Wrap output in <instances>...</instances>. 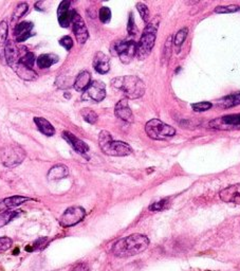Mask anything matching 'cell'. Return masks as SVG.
I'll return each instance as SVG.
<instances>
[{
	"label": "cell",
	"instance_id": "d4e9b609",
	"mask_svg": "<svg viewBox=\"0 0 240 271\" xmlns=\"http://www.w3.org/2000/svg\"><path fill=\"white\" fill-rule=\"evenodd\" d=\"M60 61V58L57 55L50 53V54H42L38 56L37 59V65L40 68V69H47V68H50L54 64Z\"/></svg>",
	"mask_w": 240,
	"mask_h": 271
},
{
	"label": "cell",
	"instance_id": "cb8c5ba5",
	"mask_svg": "<svg viewBox=\"0 0 240 271\" xmlns=\"http://www.w3.org/2000/svg\"><path fill=\"white\" fill-rule=\"evenodd\" d=\"M8 33H9L8 22L6 20H3L0 22V60L3 62L5 60V51L8 42Z\"/></svg>",
	"mask_w": 240,
	"mask_h": 271
},
{
	"label": "cell",
	"instance_id": "4316f807",
	"mask_svg": "<svg viewBox=\"0 0 240 271\" xmlns=\"http://www.w3.org/2000/svg\"><path fill=\"white\" fill-rule=\"evenodd\" d=\"M20 213L21 211L18 210H6L3 213H0V228L5 227L14 218H17L20 215Z\"/></svg>",
	"mask_w": 240,
	"mask_h": 271
},
{
	"label": "cell",
	"instance_id": "b9f144b4",
	"mask_svg": "<svg viewBox=\"0 0 240 271\" xmlns=\"http://www.w3.org/2000/svg\"><path fill=\"white\" fill-rule=\"evenodd\" d=\"M70 271H90V270H89V267L86 264L81 263V264L75 265Z\"/></svg>",
	"mask_w": 240,
	"mask_h": 271
},
{
	"label": "cell",
	"instance_id": "e0dca14e",
	"mask_svg": "<svg viewBox=\"0 0 240 271\" xmlns=\"http://www.w3.org/2000/svg\"><path fill=\"white\" fill-rule=\"evenodd\" d=\"M20 50L21 49L16 46V43L13 40H8L5 51V59L10 67L19 62L21 56Z\"/></svg>",
	"mask_w": 240,
	"mask_h": 271
},
{
	"label": "cell",
	"instance_id": "8992f818",
	"mask_svg": "<svg viewBox=\"0 0 240 271\" xmlns=\"http://www.w3.org/2000/svg\"><path fill=\"white\" fill-rule=\"evenodd\" d=\"M26 158V152L17 144L8 145L3 151L2 161L6 167L13 168L22 163Z\"/></svg>",
	"mask_w": 240,
	"mask_h": 271
},
{
	"label": "cell",
	"instance_id": "60d3db41",
	"mask_svg": "<svg viewBox=\"0 0 240 271\" xmlns=\"http://www.w3.org/2000/svg\"><path fill=\"white\" fill-rule=\"evenodd\" d=\"M171 36L168 37L166 43H165V47H164V54H165V59L168 60L169 59V55H170V51H171Z\"/></svg>",
	"mask_w": 240,
	"mask_h": 271
},
{
	"label": "cell",
	"instance_id": "4fadbf2b",
	"mask_svg": "<svg viewBox=\"0 0 240 271\" xmlns=\"http://www.w3.org/2000/svg\"><path fill=\"white\" fill-rule=\"evenodd\" d=\"M70 2L64 0L57 9V19H59V24L62 28H68L71 25L72 11L70 10Z\"/></svg>",
	"mask_w": 240,
	"mask_h": 271
},
{
	"label": "cell",
	"instance_id": "8d00e7d4",
	"mask_svg": "<svg viewBox=\"0 0 240 271\" xmlns=\"http://www.w3.org/2000/svg\"><path fill=\"white\" fill-rule=\"evenodd\" d=\"M127 31H128L129 35H132V36H135L136 34H138V28H136V26H135V22H134V18H133V14L132 13L129 14Z\"/></svg>",
	"mask_w": 240,
	"mask_h": 271
},
{
	"label": "cell",
	"instance_id": "7a4b0ae2",
	"mask_svg": "<svg viewBox=\"0 0 240 271\" xmlns=\"http://www.w3.org/2000/svg\"><path fill=\"white\" fill-rule=\"evenodd\" d=\"M112 86L124 94L126 99L135 100L144 96L145 84L144 82L134 75H126L113 78L111 82Z\"/></svg>",
	"mask_w": 240,
	"mask_h": 271
},
{
	"label": "cell",
	"instance_id": "1f68e13d",
	"mask_svg": "<svg viewBox=\"0 0 240 271\" xmlns=\"http://www.w3.org/2000/svg\"><path fill=\"white\" fill-rule=\"evenodd\" d=\"M136 9H138L139 13H140V15H141V17H142L145 24H150L151 12H150V9L147 8V6L142 4V3H139V4H136Z\"/></svg>",
	"mask_w": 240,
	"mask_h": 271
},
{
	"label": "cell",
	"instance_id": "ffe728a7",
	"mask_svg": "<svg viewBox=\"0 0 240 271\" xmlns=\"http://www.w3.org/2000/svg\"><path fill=\"white\" fill-rule=\"evenodd\" d=\"M91 84V74L89 71L84 70L79 73L73 83V87L76 92H85Z\"/></svg>",
	"mask_w": 240,
	"mask_h": 271
},
{
	"label": "cell",
	"instance_id": "d590c367",
	"mask_svg": "<svg viewBox=\"0 0 240 271\" xmlns=\"http://www.w3.org/2000/svg\"><path fill=\"white\" fill-rule=\"evenodd\" d=\"M212 103L211 102H199V103H196V104H193L191 107L193 109L197 111V112H203V111H207L209 109L212 108Z\"/></svg>",
	"mask_w": 240,
	"mask_h": 271
},
{
	"label": "cell",
	"instance_id": "83f0119b",
	"mask_svg": "<svg viewBox=\"0 0 240 271\" xmlns=\"http://www.w3.org/2000/svg\"><path fill=\"white\" fill-rule=\"evenodd\" d=\"M187 34H188V29L187 28H183V29H181L180 31H178V33L176 34V36H175V39L173 41V44L174 46L177 48V52H179L180 48L182 44L184 43L186 37H187Z\"/></svg>",
	"mask_w": 240,
	"mask_h": 271
},
{
	"label": "cell",
	"instance_id": "ab89813d",
	"mask_svg": "<svg viewBox=\"0 0 240 271\" xmlns=\"http://www.w3.org/2000/svg\"><path fill=\"white\" fill-rule=\"evenodd\" d=\"M167 199H162L160 200L158 202H155L153 203V205L150 207V210L151 211H155V212H158V211H161L163 209H165L166 205H167Z\"/></svg>",
	"mask_w": 240,
	"mask_h": 271
},
{
	"label": "cell",
	"instance_id": "9c48e42d",
	"mask_svg": "<svg viewBox=\"0 0 240 271\" xmlns=\"http://www.w3.org/2000/svg\"><path fill=\"white\" fill-rule=\"evenodd\" d=\"M106 98V86L101 81L91 82L89 87L85 90L82 99L85 101H91L94 103H100Z\"/></svg>",
	"mask_w": 240,
	"mask_h": 271
},
{
	"label": "cell",
	"instance_id": "7c38bea8",
	"mask_svg": "<svg viewBox=\"0 0 240 271\" xmlns=\"http://www.w3.org/2000/svg\"><path fill=\"white\" fill-rule=\"evenodd\" d=\"M63 138L70 144L71 148L76 152L78 153L79 155H82L84 157H86L88 159V152H89V146L84 142L82 141L81 139H78L76 136H74L73 133H71L70 131H64L62 133Z\"/></svg>",
	"mask_w": 240,
	"mask_h": 271
},
{
	"label": "cell",
	"instance_id": "836d02e7",
	"mask_svg": "<svg viewBox=\"0 0 240 271\" xmlns=\"http://www.w3.org/2000/svg\"><path fill=\"white\" fill-rule=\"evenodd\" d=\"M48 239L47 237H41V239L37 240L33 243L31 248H27L28 251H36V250H42L43 248L48 245Z\"/></svg>",
	"mask_w": 240,
	"mask_h": 271
},
{
	"label": "cell",
	"instance_id": "f35d334b",
	"mask_svg": "<svg viewBox=\"0 0 240 271\" xmlns=\"http://www.w3.org/2000/svg\"><path fill=\"white\" fill-rule=\"evenodd\" d=\"M60 44L62 47H64L67 51H70L73 47V39L70 36H64L60 39Z\"/></svg>",
	"mask_w": 240,
	"mask_h": 271
},
{
	"label": "cell",
	"instance_id": "484cf974",
	"mask_svg": "<svg viewBox=\"0 0 240 271\" xmlns=\"http://www.w3.org/2000/svg\"><path fill=\"white\" fill-rule=\"evenodd\" d=\"M240 105V93L226 96L218 101V106L222 108H231Z\"/></svg>",
	"mask_w": 240,
	"mask_h": 271
},
{
	"label": "cell",
	"instance_id": "9a60e30c",
	"mask_svg": "<svg viewBox=\"0 0 240 271\" xmlns=\"http://www.w3.org/2000/svg\"><path fill=\"white\" fill-rule=\"evenodd\" d=\"M220 198L224 202L236 203L240 205V184L230 186L222 190L219 194Z\"/></svg>",
	"mask_w": 240,
	"mask_h": 271
},
{
	"label": "cell",
	"instance_id": "30bf717a",
	"mask_svg": "<svg viewBox=\"0 0 240 271\" xmlns=\"http://www.w3.org/2000/svg\"><path fill=\"white\" fill-rule=\"evenodd\" d=\"M210 127L219 130H231L240 127V114L226 115L210 122Z\"/></svg>",
	"mask_w": 240,
	"mask_h": 271
},
{
	"label": "cell",
	"instance_id": "7402d4cb",
	"mask_svg": "<svg viewBox=\"0 0 240 271\" xmlns=\"http://www.w3.org/2000/svg\"><path fill=\"white\" fill-rule=\"evenodd\" d=\"M30 200H33V198L27 197V196L16 195V196H11V197L4 199L2 202H0V205H2L6 209H13V208L19 207L20 205H22V203H25V202L30 201Z\"/></svg>",
	"mask_w": 240,
	"mask_h": 271
},
{
	"label": "cell",
	"instance_id": "d6a6232c",
	"mask_svg": "<svg viewBox=\"0 0 240 271\" xmlns=\"http://www.w3.org/2000/svg\"><path fill=\"white\" fill-rule=\"evenodd\" d=\"M239 10H240V7L239 6H236V5L222 6V7H217L215 9V13H218V14H228V13L238 12Z\"/></svg>",
	"mask_w": 240,
	"mask_h": 271
},
{
	"label": "cell",
	"instance_id": "4dcf8cb0",
	"mask_svg": "<svg viewBox=\"0 0 240 271\" xmlns=\"http://www.w3.org/2000/svg\"><path fill=\"white\" fill-rule=\"evenodd\" d=\"M19 63H21L22 65H25V66L31 68V69H33L34 63H35V55H34L33 52L26 51L24 54L20 56Z\"/></svg>",
	"mask_w": 240,
	"mask_h": 271
},
{
	"label": "cell",
	"instance_id": "74e56055",
	"mask_svg": "<svg viewBox=\"0 0 240 271\" xmlns=\"http://www.w3.org/2000/svg\"><path fill=\"white\" fill-rule=\"evenodd\" d=\"M12 240L9 239V237H0V253L9 250L12 247Z\"/></svg>",
	"mask_w": 240,
	"mask_h": 271
},
{
	"label": "cell",
	"instance_id": "277c9868",
	"mask_svg": "<svg viewBox=\"0 0 240 271\" xmlns=\"http://www.w3.org/2000/svg\"><path fill=\"white\" fill-rule=\"evenodd\" d=\"M158 24L155 21L150 22L145 27L143 34L141 35L140 41L136 43V58L140 61L145 60L151 54L157 38Z\"/></svg>",
	"mask_w": 240,
	"mask_h": 271
},
{
	"label": "cell",
	"instance_id": "603a6c76",
	"mask_svg": "<svg viewBox=\"0 0 240 271\" xmlns=\"http://www.w3.org/2000/svg\"><path fill=\"white\" fill-rule=\"evenodd\" d=\"M69 175V169L64 164H56L50 168L48 172V179L49 180H60L68 177Z\"/></svg>",
	"mask_w": 240,
	"mask_h": 271
},
{
	"label": "cell",
	"instance_id": "6da1fadb",
	"mask_svg": "<svg viewBox=\"0 0 240 271\" xmlns=\"http://www.w3.org/2000/svg\"><path fill=\"white\" fill-rule=\"evenodd\" d=\"M150 246V240L143 234H132L119 240L112 246V253L117 257H130L140 254Z\"/></svg>",
	"mask_w": 240,
	"mask_h": 271
},
{
	"label": "cell",
	"instance_id": "d6986e66",
	"mask_svg": "<svg viewBox=\"0 0 240 271\" xmlns=\"http://www.w3.org/2000/svg\"><path fill=\"white\" fill-rule=\"evenodd\" d=\"M93 68L100 74H106L110 69L109 58L103 52H98L93 59Z\"/></svg>",
	"mask_w": 240,
	"mask_h": 271
},
{
	"label": "cell",
	"instance_id": "2e32d148",
	"mask_svg": "<svg viewBox=\"0 0 240 271\" xmlns=\"http://www.w3.org/2000/svg\"><path fill=\"white\" fill-rule=\"evenodd\" d=\"M33 24L30 21H22L14 28V37L16 42H24L32 36L31 31L33 30Z\"/></svg>",
	"mask_w": 240,
	"mask_h": 271
},
{
	"label": "cell",
	"instance_id": "8fae6325",
	"mask_svg": "<svg viewBox=\"0 0 240 271\" xmlns=\"http://www.w3.org/2000/svg\"><path fill=\"white\" fill-rule=\"evenodd\" d=\"M71 24L73 27V33L79 44H84L89 38V32L84 19L75 11H72Z\"/></svg>",
	"mask_w": 240,
	"mask_h": 271
},
{
	"label": "cell",
	"instance_id": "5b68a950",
	"mask_svg": "<svg viewBox=\"0 0 240 271\" xmlns=\"http://www.w3.org/2000/svg\"><path fill=\"white\" fill-rule=\"evenodd\" d=\"M145 131L150 138L154 140H165L174 137L176 129L159 119H152L145 125Z\"/></svg>",
	"mask_w": 240,
	"mask_h": 271
},
{
	"label": "cell",
	"instance_id": "3957f363",
	"mask_svg": "<svg viewBox=\"0 0 240 271\" xmlns=\"http://www.w3.org/2000/svg\"><path fill=\"white\" fill-rule=\"evenodd\" d=\"M100 148L108 156L114 157H125L132 153L130 145L123 141H114L112 136L107 130H102L99 134Z\"/></svg>",
	"mask_w": 240,
	"mask_h": 271
},
{
	"label": "cell",
	"instance_id": "ac0fdd59",
	"mask_svg": "<svg viewBox=\"0 0 240 271\" xmlns=\"http://www.w3.org/2000/svg\"><path fill=\"white\" fill-rule=\"evenodd\" d=\"M11 68H12L20 78H22V80H25V81H35L38 77V74L35 71L31 69V68L22 65L19 62L14 64L13 66H11Z\"/></svg>",
	"mask_w": 240,
	"mask_h": 271
},
{
	"label": "cell",
	"instance_id": "e575fe53",
	"mask_svg": "<svg viewBox=\"0 0 240 271\" xmlns=\"http://www.w3.org/2000/svg\"><path fill=\"white\" fill-rule=\"evenodd\" d=\"M99 18L103 22V24H107L111 19V11L107 7H103L100 9L99 12Z\"/></svg>",
	"mask_w": 240,
	"mask_h": 271
},
{
	"label": "cell",
	"instance_id": "f546056e",
	"mask_svg": "<svg viewBox=\"0 0 240 271\" xmlns=\"http://www.w3.org/2000/svg\"><path fill=\"white\" fill-rule=\"evenodd\" d=\"M81 115H82L83 119L89 124H95L98 119H99L97 112L92 109H90V108H83L81 110Z\"/></svg>",
	"mask_w": 240,
	"mask_h": 271
},
{
	"label": "cell",
	"instance_id": "5bb4252c",
	"mask_svg": "<svg viewBox=\"0 0 240 271\" xmlns=\"http://www.w3.org/2000/svg\"><path fill=\"white\" fill-rule=\"evenodd\" d=\"M114 114H116V116L122 121L128 123L133 122V115L129 107L127 99H122L121 101L118 102L116 108H114Z\"/></svg>",
	"mask_w": 240,
	"mask_h": 271
},
{
	"label": "cell",
	"instance_id": "44dd1931",
	"mask_svg": "<svg viewBox=\"0 0 240 271\" xmlns=\"http://www.w3.org/2000/svg\"><path fill=\"white\" fill-rule=\"evenodd\" d=\"M34 123L36 124L38 130L44 136H47V137H52V136L55 134L54 126L44 118H39V117L34 118Z\"/></svg>",
	"mask_w": 240,
	"mask_h": 271
},
{
	"label": "cell",
	"instance_id": "f1b7e54d",
	"mask_svg": "<svg viewBox=\"0 0 240 271\" xmlns=\"http://www.w3.org/2000/svg\"><path fill=\"white\" fill-rule=\"evenodd\" d=\"M29 6L27 3H20L17 5V7L15 8L13 15H12V21L15 22L17 20H19L22 16H24L27 12H28Z\"/></svg>",
	"mask_w": 240,
	"mask_h": 271
},
{
	"label": "cell",
	"instance_id": "52a82bcc",
	"mask_svg": "<svg viewBox=\"0 0 240 271\" xmlns=\"http://www.w3.org/2000/svg\"><path fill=\"white\" fill-rule=\"evenodd\" d=\"M112 53L118 55L123 64H129L136 56V42L133 40H122L114 43Z\"/></svg>",
	"mask_w": 240,
	"mask_h": 271
},
{
	"label": "cell",
	"instance_id": "ba28073f",
	"mask_svg": "<svg viewBox=\"0 0 240 271\" xmlns=\"http://www.w3.org/2000/svg\"><path fill=\"white\" fill-rule=\"evenodd\" d=\"M86 216V211L82 207H70L68 208L60 218L62 227L68 228L81 222Z\"/></svg>",
	"mask_w": 240,
	"mask_h": 271
}]
</instances>
